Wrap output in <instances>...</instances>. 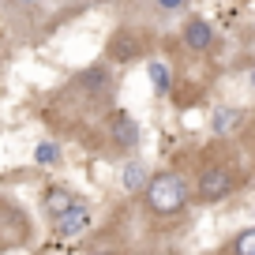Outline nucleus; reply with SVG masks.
<instances>
[{
	"label": "nucleus",
	"mask_w": 255,
	"mask_h": 255,
	"mask_svg": "<svg viewBox=\"0 0 255 255\" xmlns=\"http://www.w3.org/2000/svg\"><path fill=\"white\" fill-rule=\"evenodd\" d=\"M146 207H150V214L158 218H173L184 210V203H188V184H184L180 173H158L146 180Z\"/></svg>",
	"instance_id": "obj_1"
},
{
	"label": "nucleus",
	"mask_w": 255,
	"mask_h": 255,
	"mask_svg": "<svg viewBox=\"0 0 255 255\" xmlns=\"http://www.w3.org/2000/svg\"><path fill=\"white\" fill-rule=\"evenodd\" d=\"M233 191V173L225 165H207L199 173V184H195V195L199 203H218Z\"/></svg>",
	"instance_id": "obj_2"
},
{
	"label": "nucleus",
	"mask_w": 255,
	"mask_h": 255,
	"mask_svg": "<svg viewBox=\"0 0 255 255\" xmlns=\"http://www.w3.org/2000/svg\"><path fill=\"white\" fill-rule=\"evenodd\" d=\"M105 131H109L113 146H120V150H131L139 143V124L128 109H113L109 120H105Z\"/></svg>",
	"instance_id": "obj_3"
},
{
	"label": "nucleus",
	"mask_w": 255,
	"mask_h": 255,
	"mask_svg": "<svg viewBox=\"0 0 255 255\" xmlns=\"http://www.w3.org/2000/svg\"><path fill=\"white\" fill-rule=\"evenodd\" d=\"M87 229H90V210L83 207V203H75L72 210H64V214L56 218V237H64V240L83 237Z\"/></svg>",
	"instance_id": "obj_4"
},
{
	"label": "nucleus",
	"mask_w": 255,
	"mask_h": 255,
	"mask_svg": "<svg viewBox=\"0 0 255 255\" xmlns=\"http://www.w3.org/2000/svg\"><path fill=\"white\" fill-rule=\"evenodd\" d=\"M184 45H188V49H195V53H207V49L214 45V30H210V23H207V19L191 15L188 23H184Z\"/></svg>",
	"instance_id": "obj_5"
},
{
	"label": "nucleus",
	"mask_w": 255,
	"mask_h": 255,
	"mask_svg": "<svg viewBox=\"0 0 255 255\" xmlns=\"http://www.w3.org/2000/svg\"><path fill=\"white\" fill-rule=\"evenodd\" d=\"M41 203H45V214L53 218H60L64 210H72L75 203H79V195H75L72 188H60V184H53V188H45V195H41Z\"/></svg>",
	"instance_id": "obj_6"
},
{
	"label": "nucleus",
	"mask_w": 255,
	"mask_h": 255,
	"mask_svg": "<svg viewBox=\"0 0 255 255\" xmlns=\"http://www.w3.org/2000/svg\"><path fill=\"white\" fill-rule=\"evenodd\" d=\"M139 53V38L131 30H120L117 38L109 41V60H131Z\"/></svg>",
	"instance_id": "obj_7"
},
{
	"label": "nucleus",
	"mask_w": 255,
	"mask_h": 255,
	"mask_svg": "<svg viewBox=\"0 0 255 255\" xmlns=\"http://www.w3.org/2000/svg\"><path fill=\"white\" fill-rule=\"evenodd\" d=\"M75 83H79L83 90H90V94H102V90L113 87V75H109V68H87Z\"/></svg>",
	"instance_id": "obj_8"
},
{
	"label": "nucleus",
	"mask_w": 255,
	"mask_h": 255,
	"mask_svg": "<svg viewBox=\"0 0 255 255\" xmlns=\"http://www.w3.org/2000/svg\"><path fill=\"white\" fill-rule=\"evenodd\" d=\"M146 180H150V176H146V165H143V161H128L124 173H120V184H124V191H131V195H135V191H143Z\"/></svg>",
	"instance_id": "obj_9"
},
{
	"label": "nucleus",
	"mask_w": 255,
	"mask_h": 255,
	"mask_svg": "<svg viewBox=\"0 0 255 255\" xmlns=\"http://www.w3.org/2000/svg\"><path fill=\"white\" fill-rule=\"evenodd\" d=\"M240 120V109H229V105H222V109H214V120H210V128H214V135H225V131H233Z\"/></svg>",
	"instance_id": "obj_10"
},
{
	"label": "nucleus",
	"mask_w": 255,
	"mask_h": 255,
	"mask_svg": "<svg viewBox=\"0 0 255 255\" xmlns=\"http://www.w3.org/2000/svg\"><path fill=\"white\" fill-rule=\"evenodd\" d=\"M233 255H255V229H240L233 240Z\"/></svg>",
	"instance_id": "obj_11"
},
{
	"label": "nucleus",
	"mask_w": 255,
	"mask_h": 255,
	"mask_svg": "<svg viewBox=\"0 0 255 255\" xmlns=\"http://www.w3.org/2000/svg\"><path fill=\"white\" fill-rule=\"evenodd\" d=\"M150 83H154V90H169V87H173V75H169V68L161 60L150 64Z\"/></svg>",
	"instance_id": "obj_12"
},
{
	"label": "nucleus",
	"mask_w": 255,
	"mask_h": 255,
	"mask_svg": "<svg viewBox=\"0 0 255 255\" xmlns=\"http://www.w3.org/2000/svg\"><path fill=\"white\" fill-rule=\"evenodd\" d=\"M34 161H38V165H53V161H56V146L53 143H41L38 150H34Z\"/></svg>",
	"instance_id": "obj_13"
},
{
	"label": "nucleus",
	"mask_w": 255,
	"mask_h": 255,
	"mask_svg": "<svg viewBox=\"0 0 255 255\" xmlns=\"http://www.w3.org/2000/svg\"><path fill=\"white\" fill-rule=\"evenodd\" d=\"M188 0H158V8H165V11H180Z\"/></svg>",
	"instance_id": "obj_14"
},
{
	"label": "nucleus",
	"mask_w": 255,
	"mask_h": 255,
	"mask_svg": "<svg viewBox=\"0 0 255 255\" xmlns=\"http://www.w3.org/2000/svg\"><path fill=\"white\" fill-rule=\"evenodd\" d=\"M19 4H30V0H19Z\"/></svg>",
	"instance_id": "obj_15"
}]
</instances>
